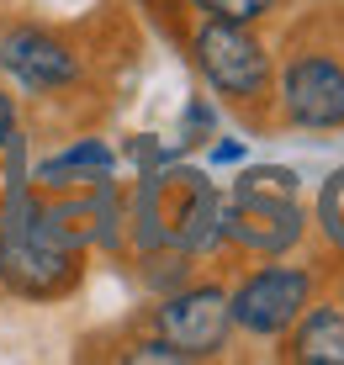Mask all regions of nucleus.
I'll list each match as a JSON object with an SVG mask.
<instances>
[{
  "label": "nucleus",
  "instance_id": "nucleus-1",
  "mask_svg": "<svg viewBox=\"0 0 344 365\" xmlns=\"http://www.w3.org/2000/svg\"><path fill=\"white\" fill-rule=\"evenodd\" d=\"M74 270H80L74 238L48 212H37L16 180L6 201V228H0V275L27 297H54L74 281Z\"/></svg>",
  "mask_w": 344,
  "mask_h": 365
},
{
  "label": "nucleus",
  "instance_id": "nucleus-2",
  "mask_svg": "<svg viewBox=\"0 0 344 365\" xmlns=\"http://www.w3.org/2000/svg\"><path fill=\"white\" fill-rule=\"evenodd\" d=\"M318 292V275L308 265H260L228 292L233 307V329H244L254 339H281L291 323L308 312V302Z\"/></svg>",
  "mask_w": 344,
  "mask_h": 365
},
{
  "label": "nucleus",
  "instance_id": "nucleus-3",
  "mask_svg": "<svg viewBox=\"0 0 344 365\" xmlns=\"http://www.w3.org/2000/svg\"><path fill=\"white\" fill-rule=\"evenodd\" d=\"M196 69L207 74V85L228 101H260L270 91V53L260 48L244 21H218L207 16L196 27Z\"/></svg>",
  "mask_w": 344,
  "mask_h": 365
},
{
  "label": "nucleus",
  "instance_id": "nucleus-4",
  "mask_svg": "<svg viewBox=\"0 0 344 365\" xmlns=\"http://www.w3.org/2000/svg\"><path fill=\"white\" fill-rule=\"evenodd\" d=\"M154 323H159V339H170L186 360H207L233 334V307H228L223 286H186L154 312Z\"/></svg>",
  "mask_w": 344,
  "mask_h": 365
},
{
  "label": "nucleus",
  "instance_id": "nucleus-5",
  "mask_svg": "<svg viewBox=\"0 0 344 365\" xmlns=\"http://www.w3.org/2000/svg\"><path fill=\"white\" fill-rule=\"evenodd\" d=\"M281 111L286 122L313 133L344 128V64L334 53H302L281 74Z\"/></svg>",
  "mask_w": 344,
  "mask_h": 365
},
{
  "label": "nucleus",
  "instance_id": "nucleus-6",
  "mask_svg": "<svg viewBox=\"0 0 344 365\" xmlns=\"http://www.w3.org/2000/svg\"><path fill=\"white\" fill-rule=\"evenodd\" d=\"M223 238H233L249 255H286L302 238L297 196H233L223 207Z\"/></svg>",
  "mask_w": 344,
  "mask_h": 365
},
{
  "label": "nucleus",
  "instance_id": "nucleus-7",
  "mask_svg": "<svg viewBox=\"0 0 344 365\" xmlns=\"http://www.w3.org/2000/svg\"><path fill=\"white\" fill-rule=\"evenodd\" d=\"M0 64L16 74L27 91H59V85L74 80V53L59 43V37L32 32V27L0 37Z\"/></svg>",
  "mask_w": 344,
  "mask_h": 365
},
{
  "label": "nucleus",
  "instance_id": "nucleus-8",
  "mask_svg": "<svg viewBox=\"0 0 344 365\" xmlns=\"http://www.w3.org/2000/svg\"><path fill=\"white\" fill-rule=\"evenodd\" d=\"M286 355L302 365H344V307L308 302V312L286 329Z\"/></svg>",
  "mask_w": 344,
  "mask_h": 365
},
{
  "label": "nucleus",
  "instance_id": "nucleus-9",
  "mask_svg": "<svg viewBox=\"0 0 344 365\" xmlns=\"http://www.w3.org/2000/svg\"><path fill=\"white\" fill-rule=\"evenodd\" d=\"M106 170H111V148L106 143H74L69 154H59V159H48L43 165V180L48 185H64V180H106Z\"/></svg>",
  "mask_w": 344,
  "mask_h": 365
},
{
  "label": "nucleus",
  "instance_id": "nucleus-10",
  "mask_svg": "<svg viewBox=\"0 0 344 365\" xmlns=\"http://www.w3.org/2000/svg\"><path fill=\"white\" fill-rule=\"evenodd\" d=\"M233 196H297V170H286V165L244 170L238 185H233Z\"/></svg>",
  "mask_w": 344,
  "mask_h": 365
},
{
  "label": "nucleus",
  "instance_id": "nucleus-11",
  "mask_svg": "<svg viewBox=\"0 0 344 365\" xmlns=\"http://www.w3.org/2000/svg\"><path fill=\"white\" fill-rule=\"evenodd\" d=\"M318 222H323V238L334 249H344V170L328 175L323 196H318Z\"/></svg>",
  "mask_w": 344,
  "mask_h": 365
},
{
  "label": "nucleus",
  "instance_id": "nucleus-12",
  "mask_svg": "<svg viewBox=\"0 0 344 365\" xmlns=\"http://www.w3.org/2000/svg\"><path fill=\"white\" fill-rule=\"evenodd\" d=\"M191 6L201 11V16H218V21H260L275 11V0H191Z\"/></svg>",
  "mask_w": 344,
  "mask_h": 365
},
{
  "label": "nucleus",
  "instance_id": "nucleus-13",
  "mask_svg": "<svg viewBox=\"0 0 344 365\" xmlns=\"http://www.w3.org/2000/svg\"><path fill=\"white\" fill-rule=\"evenodd\" d=\"M186 133H212V106H186Z\"/></svg>",
  "mask_w": 344,
  "mask_h": 365
},
{
  "label": "nucleus",
  "instance_id": "nucleus-14",
  "mask_svg": "<svg viewBox=\"0 0 344 365\" xmlns=\"http://www.w3.org/2000/svg\"><path fill=\"white\" fill-rule=\"evenodd\" d=\"M16 138V106H11V96H0V148Z\"/></svg>",
  "mask_w": 344,
  "mask_h": 365
},
{
  "label": "nucleus",
  "instance_id": "nucleus-15",
  "mask_svg": "<svg viewBox=\"0 0 344 365\" xmlns=\"http://www.w3.org/2000/svg\"><path fill=\"white\" fill-rule=\"evenodd\" d=\"M212 159H218V165H238V159H244V143H218Z\"/></svg>",
  "mask_w": 344,
  "mask_h": 365
},
{
  "label": "nucleus",
  "instance_id": "nucleus-16",
  "mask_svg": "<svg viewBox=\"0 0 344 365\" xmlns=\"http://www.w3.org/2000/svg\"><path fill=\"white\" fill-rule=\"evenodd\" d=\"M339 307H344V302H339Z\"/></svg>",
  "mask_w": 344,
  "mask_h": 365
}]
</instances>
